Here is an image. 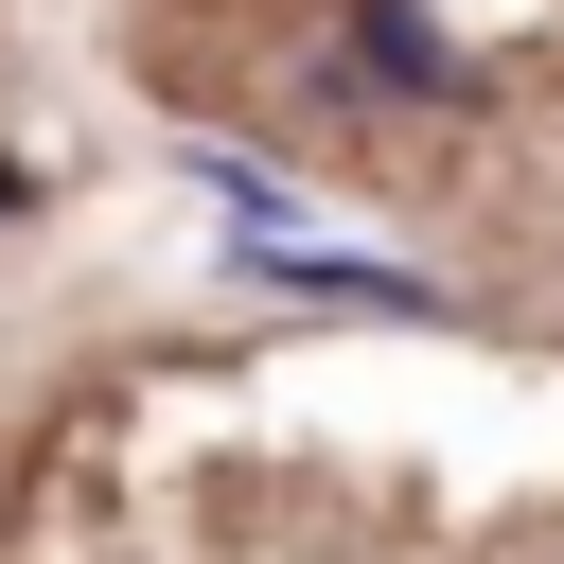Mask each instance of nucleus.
Returning <instances> with one entry per match:
<instances>
[{
  "instance_id": "2",
  "label": "nucleus",
  "mask_w": 564,
  "mask_h": 564,
  "mask_svg": "<svg viewBox=\"0 0 564 564\" xmlns=\"http://www.w3.org/2000/svg\"><path fill=\"white\" fill-rule=\"evenodd\" d=\"M194 176L229 194V229H282V159H247V141H194Z\"/></svg>"
},
{
  "instance_id": "1",
  "label": "nucleus",
  "mask_w": 564,
  "mask_h": 564,
  "mask_svg": "<svg viewBox=\"0 0 564 564\" xmlns=\"http://www.w3.org/2000/svg\"><path fill=\"white\" fill-rule=\"evenodd\" d=\"M352 70H370V88H405V106H476V70L441 53V18H405V0L352 35Z\"/></svg>"
},
{
  "instance_id": "3",
  "label": "nucleus",
  "mask_w": 564,
  "mask_h": 564,
  "mask_svg": "<svg viewBox=\"0 0 564 564\" xmlns=\"http://www.w3.org/2000/svg\"><path fill=\"white\" fill-rule=\"evenodd\" d=\"M18 212H35V176H18V159H0V229H18Z\"/></svg>"
}]
</instances>
